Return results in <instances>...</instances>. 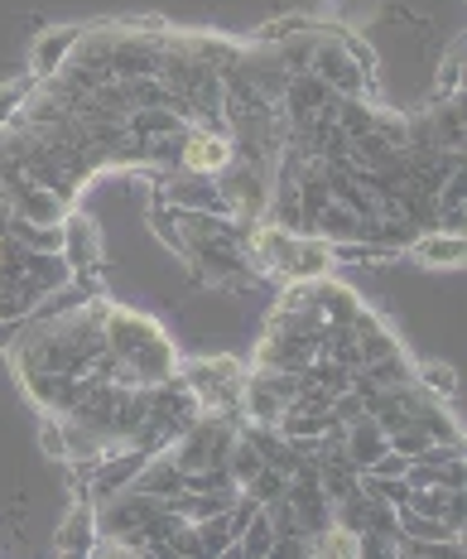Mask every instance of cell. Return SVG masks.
<instances>
[{"label":"cell","instance_id":"11","mask_svg":"<svg viewBox=\"0 0 467 559\" xmlns=\"http://www.w3.org/2000/svg\"><path fill=\"white\" fill-rule=\"evenodd\" d=\"M415 381H419V391L434 395V401H453V395H458V371L443 367V362L419 367V371H415Z\"/></svg>","mask_w":467,"mask_h":559},{"label":"cell","instance_id":"13","mask_svg":"<svg viewBox=\"0 0 467 559\" xmlns=\"http://www.w3.org/2000/svg\"><path fill=\"white\" fill-rule=\"evenodd\" d=\"M319 20H309V15H279L271 20V25H261V44H285V39H295V34L303 29H313Z\"/></svg>","mask_w":467,"mask_h":559},{"label":"cell","instance_id":"4","mask_svg":"<svg viewBox=\"0 0 467 559\" xmlns=\"http://www.w3.org/2000/svg\"><path fill=\"white\" fill-rule=\"evenodd\" d=\"M415 255L419 265H439V271H458L463 255H467V241L458 237V231H443V227H424L415 231V241L405 247Z\"/></svg>","mask_w":467,"mask_h":559},{"label":"cell","instance_id":"2","mask_svg":"<svg viewBox=\"0 0 467 559\" xmlns=\"http://www.w3.org/2000/svg\"><path fill=\"white\" fill-rule=\"evenodd\" d=\"M309 73L323 78V83H328L337 97H367L371 102V92H376V87L367 83V73L357 68L352 49L343 44V29H333V25H319V34H313Z\"/></svg>","mask_w":467,"mask_h":559},{"label":"cell","instance_id":"1","mask_svg":"<svg viewBox=\"0 0 467 559\" xmlns=\"http://www.w3.org/2000/svg\"><path fill=\"white\" fill-rule=\"evenodd\" d=\"M237 165V140H231L227 121H203V116H189L179 135V155H173V169L183 174H203V179H217Z\"/></svg>","mask_w":467,"mask_h":559},{"label":"cell","instance_id":"5","mask_svg":"<svg viewBox=\"0 0 467 559\" xmlns=\"http://www.w3.org/2000/svg\"><path fill=\"white\" fill-rule=\"evenodd\" d=\"M361 309H367V305L357 299V289L337 285V280H328V275L313 280V313H319L323 329H337V323H352Z\"/></svg>","mask_w":467,"mask_h":559},{"label":"cell","instance_id":"15","mask_svg":"<svg viewBox=\"0 0 467 559\" xmlns=\"http://www.w3.org/2000/svg\"><path fill=\"white\" fill-rule=\"evenodd\" d=\"M39 449L49 453V459H63V453H68L63 419H58V415H44V425H39Z\"/></svg>","mask_w":467,"mask_h":559},{"label":"cell","instance_id":"6","mask_svg":"<svg viewBox=\"0 0 467 559\" xmlns=\"http://www.w3.org/2000/svg\"><path fill=\"white\" fill-rule=\"evenodd\" d=\"M343 449H347V463H352V468H371V459L385 453L391 444H385V429L376 425V419L357 415L352 425H343Z\"/></svg>","mask_w":467,"mask_h":559},{"label":"cell","instance_id":"3","mask_svg":"<svg viewBox=\"0 0 467 559\" xmlns=\"http://www.w3.org/2000/svg\"><path fill=\"white\" fill-rule=\"evenodd\" d=\"M63 255L68 265H73V280H83V285H92V275H97L101 265V231L87 223V217H63Z\"/></svg>","mask_w":467,"mask_h":559},{"label":"cell","instance_id":"7","mask_svg":"<svg viewBox=\"0 0 467 559\" xmlns=\"http://www.w3.org/2000/svg\"><path fill=\"white\" fill-rule=\"evenodd\" d=\"M77 34H83V25H63V29H49L39 44H34V78H53L58 68H63V58L73 53Z\"/></svg>","mask_w":467,"mask_h":559},{"label":"cell","instance_id":"16","mask_svg":"<svg viewBox=\"0 0 467 559\" xmlns=\"http://www.w3.org/2000/svg\"><path fill=\"white\" fill-rule=\"evenodd\" d=\"M20 337V323L15 319H0V353H10V343Z\"/></svg>","mask_w":467,"mask_h":559},{"label":"cell","instance_id":"8","mask_svg":"<svg viewBox=\"0 0 467 559\" xmlns=\"http://www.w3.org/2000/svg\"><path fill=\"white\" fill-rule=\"evenodd\" d=\"M92 540H97V521H92V502L83 497L58 531V555H92Z\"/></svg>","mask_w":467,"mask_h":559},{"label":"cell","instance_id":"9","mask_svg":"<svg viewBox=\"0 0 467 559\" xmlns=\"http://www.w3.org/2000/svg\"><path fill=\"white\" fill-rule=\"evenodd\" d=\"M275 545V526H271V511L255 507V516L247 521V531L237 535V545H231V555L237 559H265Z\"/></svg>","mask_w":467,"mask_h":559},{"label":"cell","instance_id":"10","mask_svg":"<svg viewBox=\"0 0 467 559\" xmlns=\"http://www.w3.org/2000/svg\"><path fill=\"white\" fill-rule=\"evenodd\" d=\"M227 511H231V507H227ZM227 511L193 521V531H197V550H203V555H231V545H237V531H231V516H227Z\"/></svg>","mask_w":467,"mask_h":559},{"label":"cell","instance_id":"14","mask_svg":"<svg viewBox=\"0 0 467 559\" xmlns=\"http://www.w3.org/2000/svg\"><path fill=\"white\" fill-rule=\"evenodd\" d=\"M29 87H34V78H15V83L0 87V126H10L20 116V107H25V97H29Z\"/></svg>","mask_w":467,"mask_h":559},{"label":"cell","instance_id":"12","mask_svg":"<svg viewBox=\"0 0 467 559\" xmlns=\"http://www.w3.org/2000/svg\"><path fill=\"white\" fill-rule=\"evenodd\" d=\"M458 92H463V34H453V44L443 49V63H439L434 97H458Z\"/></svg>","mask_w":467,"mask_h":559}]
</instances>
